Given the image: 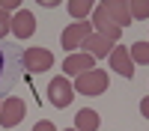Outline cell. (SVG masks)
<instances>
[{
    "instance_id": "cell-16",
    "label": "cell",
    "mask_w": 149,
    "mask_h": 131,
    "mask_svg": "<svg viewBox=\"0 0 149 131\" xmlns=\"http://www.w3.org/2000/svg\"><path fill=\"white\" fill-rule=\"evenodd\" d=\"M128 15L131 18H149V0H134V3H128Z\"/></svg>"
},
{
    "instance_id": "cell-3",
    "label": "cell",
    "mask_w": 149,
    "mask_h": 131,
    "mask_svg": "<svg viewBox=\"0 0 149 131\" xmlns=\"http://www.w3.org/2000/svg\"><path fill=\"white\" fill-rule=\"evenodd\" d=\"M54 66V54L48 48H27L24 51V69L30 75H39V71H48Z\"/></svg>"
},
{
    "instance_id": "cell-1",
    "label": "cell",
    "mask_w": 149,
    "mask_h": 131,
    "mask_svg": "<svg viewBox=\"0 0 149 131\" xmlns=\"http://www.w3.org/2000/svg\"><path fill=\"white\" fill-rule=\"evenodd\" d=\"M18 66H24V51L12 45H0V92H6L15 83Z\"/></svg>"
},
{
    "instance_id": "cell-7",
    "label": "cell",
    "mask_w": 149,
    "mask_h": 131,
    "mask_svg": "<svg viewBox=\"0 0 149 131\" xmlns=\"http://www.w3.org/2000/svg\"><path fill=\"white\" fill-rule=\"evenodd\" d=\"M86 36H93V27H90L86 21H78V24H69V27L63 30V39H60V42H63V48L72 54V48L84 45V42H86Z\"/></svg>"
},
{
    "instance_id": "cell-12",
    "label": "cell",
    "mask_w": 149,
    "mask_h": 131,
    "mask_svg": "<svg viewBox=\"0 0 149 131\" xmlns=\"http://www.w3.org/2000/svg\"><path fill=\"white\" fill-rule=\"evenodd\" d=\"M95 12V30H98V36H104V39H110V42H116L119 39V27H116V24L113 21H107L104 15H102V9H93Z\"/></svg>"
},
{
    "instance_id": "cell-10",
    "label": "cell",
    "mask_w": 149,
    "mask_h": 131,
    "mask_svg": "<svg viewBox=\"0 0 149 131\" xmlns=\"http://www.w3.org/2000/svg\"><path fill=\"white\" fill-rule=\"evenodd\" d=\"M63 69L69 75H84V71L95 69V57H90V54H69L63 60Z\"/></svg>"
},
{
    "instance_id": "cell-13",
    "label": "cell",
    "mask_w": 149,
    "mask_h": 131,
    "mask_svg": "<svg viewBox=\"0 0 149 131\" xmlns=\"http://www.w3.org/2000/svg\"><path fill=\"white\" fill-rule=\"evenodd\" d=\"M98 125H102V119H98V113L90 110V107L78 110V116H74V128H78V131H95Z\"/></svg>"
},
{
    "instance_id": "cell-4",
    "label": "cell",
    "mask_w": 149,
    "mask_h": 131,
    "mask_svg": "<svg viewBox=\"0 0 149 131\" xmlns=\"http://www.w3.org/2000/svg\"><path fill=\"white\" fill-rule=\"evenodd\" d=\"M72 95H74V87H72V80H66L63 75L48 83V98H51L54 107H69L72 104Z\"/></svg>"
},
{
    "instance_id": "cell-15",
    "label": "cell",
    "mask_w": 149,
    "mask_h": 131,
    "mask_svg": "<svg viewBox=\"0 0 149 131\" xmlns=\"http://www.w3.org/2000/svg\"><path fill=\"white\" fill-rule=\"evenodd\" d=\"M128 57H131V63H143V66H149V42L131 45V48H128Z\"/></svg>"
},
{
    "instance_id": "cell-21",
    "label": "cell",
    "mask_w": 149,
    "mask_h": 131,
    "mask_svg": "<svg viewBox=\"0 0 149 131\" xmlns=\"http://www.w3.org/2000/svg\"><path fill=\"white\" fill-rule=\"evenodd\" d=\"M69 131H78V128H69Z\"/></svg>"
},
{
    "instance_id": "cell-20",
    "label": "cell",
    "mask_w": 149,
    "mask_h": 131,
    "mask_svg": "<svg viewBox=\"0 0 149 131\" xmlns=\"http://www.w3.org/2000/svg\"><path fill=\"white\" fill-rule=\"evenodd\" d=\"M140 113L149 119V98H143V101H140Z\"/></svg>"
},
{
    "instance_id": "cell-11",
    "label": "cell",
    "mask_w": 149,
    "mask_h": 131,
    "mask_svg": "<svg viewBox=\"0 0 149 131\" xmlns=\"http://www.w3.org/2000/svg\"><path fill=\"white\" fill-rule=\"evenodd\" d=\"M84 48H86V54H90V57H110V51H113V42L95 33V36H86Z\"/></svg>"
},
{
    "instance_id": "cell-18",
    "label": "cell",
    "mask_w": 149,
    "mask_h": 131,
    "mask_svg": "<svg viewBox=\"0 0 149 131\" xmlns=\"http://www.w3.org/2000/svg\"><path fill=\"white\" fill-rule=\"evenodd\" d=\"M21 3L18 0H0V12H9V9H18Z\"/></svg>"
},
{
    "instance_id": "cell-6",
    "label": "cell",
    "mask_w": 149,
    "mask_h": 131,
    "mask_svg": "<svg viewBox=\"0 0 149 131\" xmlns=\"http://www.w3.org/2000/svg\"><path fill=\"white\" fill-rule=\"evenodd\" d=\"M24 113H27L24 101L12 95V98H6V101H3V107H0V125H3V128H15L21 119H24Z\"/></svg>"
},
{
    "instance_id": "cell-2",
    "label": "cell",
    "mask_w": 149,
    "mask_h": 131,
    "mask_svg": "<svg viewBox=\"0 0 149 131\" xmlns=\"http://www.w3.org/2000/svg\"><path fill=\"white\" fill-rule=\"evenodd\" d=\"M107 71L102 69H90V71H84V75H78V80L72 83L74 92H84V95H98V92H104L107 89Z\"/></svg>"
},
{
    "instance_id": "cell-19",
    "label": "cell",
    "mask_w": 149,
    "mask_h": 131,
    "mask_svg": "<svg viewBox=\"0 0 149 131\" xmlns=\"http://www.w3.org/2000/svg\"><path fill=\"white\" fill-rule=\"evenodd\" d=\"M33 131H57V128H54V122L42 119V122H36V128H33Z\"/></svg>"
},
{
    "instance_id": "cell-22",
    "label": "cell",
    "mask_w": 149,
    "mask_h": 131,
    "mask_svg": "<svg viewBox=\"0 0 149 131\" xmlns=\"http://www.w3.org/2000/svg\"><path fill=\"white\" fill-rule=\"evenodd\" d=\"M0 107H3V101H0Z\"/></svg>"
},
{
    "instance_id": "cell-9",
    "label": "cell",
    "mask_w": 149,
    "mask_h": 131,
    "mask_svg": "<svg viewBox=\"0 0 149 131\" xmlns=\"http://www.w3.org/2000/svg\"><path fill=\"white\" fill-rule=\"evenodd\" d=\"M12 33H15L18 39H30V36L36 33V18H33V12H27V9L15 12V18H12Z\"/></svg>"
},
{
    "instance_id": "cell-17",
    "label": "cell",
    "mask_w": 149,
    "mask_h": 131,
    "mask_svg": "<svg viewBox=\"0 0 149 131\" xmlns=\"http://www.w3.org/2000/svg\"><path fill=\"white\" fill-rule=\"evenodd\" d=\"M6 33H12V18L6 15V12H0V39H3Z\"/></svg>"
},
{
    "instance_id": "cell-14",
    "label": "cell",
    "mask_w": 149,
    "mask_h": 131,
    "mask_svg": "<svg viewBox=\"0 0 149 131\" xmlns=\"http://www.w3.org/2000/svg\"><path fill=\"white\" fill-rule=\"evenodd\" d=\"M66 6H69V12H72V15L78 18V21H84V18L95 9V3H93V0H69Z\"/></svg>"
},
{
    "instance_id": "cell-8",
    "label": "cell",
    "mask_w": 149,
    "mask_h": 131,
    "mask_svg": "<svg viewBox=\"0 0 149 131\" xmlns=\"http://www.w3.org/2000/svg\"><path fill=\"white\" fill-rule=\"evenodd\" d=\"M110 69L113 71H119L122 78H131L134 75V63H131V57H128V51L122 45H113V51H110Z\"/></svg>"
},
{
    "instance_id": "cell-5",
    "label": "cell",
    "mask_w": 149,
    "mask_h": 131,
    "mask_svg": "<svg viewBox=\"0 0 149 131\" xmlns=\"http://www.w3.org/2000/svg\"><path fill=\"white\" fill-rule=\"evenodd\" d=\"M98 9H102V15H104L107 21H113L119 30L131 24V15H128V3H122V0H104V3H98Z\"/></svg>"
}]
</instances>
